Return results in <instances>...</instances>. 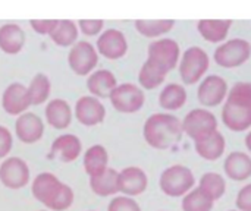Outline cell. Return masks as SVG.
<instances>
[{
	"label": "cell",
	"mask_w": 251,
	"mask_h": 211,
	"mask_svg": "<svg viewBox=\"0 0 251 211\" xmlns=\"http://www.w3.org/2000/svg\"><path fill=\"white\" fill-rule=\"evenodd\" d=\"M78 25V29L87 35V37H94V35H99L104 26V21L103 19H79L76 22Z\"/></svg>",
	"instance_id": "cell-35"
},
{
	"label": "cell",
	"mask_w": 251,
	"mask_h": 211,
	"mask_svg": "<svg viewBox=\"0 0 251 211\" xmlns=\"http://www.w3.org/2000/svg\"><path fill=\"white\" fill-rule=\"evenodd\" d=\"M44 120L35 113L25 112L19 115L15 120V137L22 144L31 145L41 141V138L44 137Z\"/></svg>",
	"instance_id": "cell-15"
},
{
	"label": "cell",
	"mask_w": 251,
	"mask_h": 211,
	"mask_svg": "<svg viewBox=\"0 0 251 211\" xmlns=\"http://www.w3.org/2000/svg\"><path fill=\"white\" fill-rule=\"evenodd\" d=\"M168 73L169 72H166L163 68L147 59L138 72V84L143 90H156L165 82Z\"/></svg>",
	"instance_id": "cell-29"
},
{
	"label": "cell",
	"mask_w": 251,
	"mask_h": 211,
	"mask_svg": "<svg viewBox=\"0 0 251 211\" xmlns=\"http://www.w3.org/2000/svg\"><path fill=\"white\" fill-rule=\"evenodd\" d=\"M44 117L50 128L56 131H63L71 126L74 120V112L66 100L53 98L47 101V106L44 107Z\"/></svg>",
	"instance_id": "cell-20"
},
{
	"label": "cell",
	"mask_w": 251,
	"mask_h": 211,
	"mask_svg": "<svg viewBox=\"0 0 251 211\" xmlns=\"http://www.w3.org/2000/svg\"><path fill=\"white\" fill-rule=\"evenodd\" d=\"M13 150V135L9 128L0 125V159L10 156Z\"/></svg>",
	"instance_id": "cell-36"
},
{
	"label": "cell",
	"mask_w": 251,
	"mask_h": 211,
	"mask_svg": "<svg viewBox=\"0 0 251 211\" xmlns=\"http://www.w3.org/2000/svg\"><path fill=\"white\" fill-rule=\"evenodd\" d=\"M78 25L72 19H59L56 28L50 32L51 41L59 47H72L78 41Z\"/></svg>",
	"instance_id": "cell-30"
},
{
	"label": "cell",
	"mask_w": 251,
	"mask_h": 211,
	"mask_svg": "<svg viewBox=\"0 0 251 211\" xmlns=\"http://www.w3.org/2000/svg\"><path fill=\"white\" fill-rule=\"evenodd\" d=\"M187 90L184 85L171 82L159 94V106L166 112H176L182 109L187 103Z\"/></svg>",
	"instance_id": "cell-27"
},
{
	"label": "cell",
	"mask_w": 251,
	"mask_h": 211,
	"mask_svg": "<svg viewBox=\"0 0 251 211\" xmlns=\"http://www.w3.org/2000/svg\"><path fill=\"white\" fill-rule=\"evenodd\" d=\"M31 195L49 211H66L74 206V189L51 172H41L31 181Z\"/></svg>",
	"instance_id": "cell-1"
},
{
	"label": "cell",
	"mask_w": 251,
	"mask_h": 211,
	"mask_svg": "<svg viewBox=\"0 0 251 211\" xmlns=\"http://www.w3.org/2000/svg\"><path fill=\"white\" fill-rule=\"evenodd\" d=\"M82 166L84 172L91 178L100 175L109 167V153L104 145L94 144L88 147L82 154Z\"/></svg>",
	"instance_id": "cell-25"
},
{
	"label": "cell",
	"mask_w": 251,
	"mask_h": 211,
	"mask_svg": "<svg viewBox=\"0 0 251 211\" xmlns=\"http://www.w3.org/2000/svg\"><path fill=\"white\" fill-rule=\"evenodd\" d=\"M96 50L100 56L107 60L122 59L128 51V41L122 31L116 28H109L103 31L96 43Z\"/></svg>",
	"instance_id": "cell-14"
},
{
	"label": "cell",
	"mask_w": 251,
	"mask_h": 211,
	"mask_svg": "<svg viewBox=\"0 0 251 211\" xmlns=\"http://www.w3.org/2000/svg\"><path fill=\"white\" fill-rule=\"evenodd\" d=\"M28 88L21 82L9 84L1 94V107L10 116H19L31 107Z\"/></svg>",
	"instance_id": "cell-17"
},
{
	"label": "cell",
	"mask_w": 251,
	"mask_h": 211,
	"mask_svg": "<svg viewBox=\"0 0 251 211\" xmlns=\"http://www.w3.org/2000/svg\"><path fill=\"white\" fill-rule=\"evenodd\" d=\"M235 207L240 211H251V182L237 192Z\"/></svg>",
	"instance_id": "cell-38"
},
{
	"label": "cell",
	"mask_w": 251,
	"mask_h": 211,
	"mask_svg": "<svg viewBox=\"0 0 251 211\" xmlns=\"http://www.w3.org/2000/svg\"><path fill=\"white\" fill-rule=\"evenodd\" d=\"M0 184L12 191H19L31 184L28 163L16 156H9L0 163Z\"/></svg>",
	"instance_id": "cell-7"
},
{
	"label": "cell",
	"mask_w": 251,
	"mask_h": 211,
	"mask_svg": "<svg viewBox=\"0 0 251 211\" xmlns=\"http://www.w3.org/2000/svg\"><path fill=\"white\" fill-rule=\"evenodd\" d=\"M88 211H96V210H88Z\"/></svg>",
	"instance_id": "cell-42"
},
{
	"label": "cell",
	"mask_w": 251,
	"mask_h": 211,
	"mask_svg": "<svg viewBox=\"0 0 251 211\" xmlns=\"http://www.w3.org/2000/svg\"><path fill=\"white\" fill-rule=\"evenodd\" d=\"M231 19H201L197 23L200 35L209 43H222L231 29Z\"/></svg>",
	"instance_id": "cell-26"
},
{
	"label": "cell",
	"mask_w": 251,
	"mask_h": 211,
	"mask_svg": "<svg viewBox=\"0 0 251 211\" xmlns=\"http://www.w3.org/2000/svg\"><path fill=\"white\" fill-rule=\"evenodd\" d=\"M197 185L194 172L184 164L166 167L159 178L160 191L169 198H182Z\"/></svg>",
	"instance_id": "cell-4"
},
{
	"label": "cell",
	"mask_w": 251,
	"mask_h": 211,
	"mask_svg": "<svg viewBox=\"0 0 251 211\" xmlns=\"http://www.w3.org/2000/svg\"><path fill=\"white\" fill-rule=\"evenodd\" d=\"M228 211H240V210H237V209H234V210H228Z\"/></svg>",
	"instance_id": "cell-40"
},
{
	"label": "cell",
	"mask_w": 251,
	"mask_h": 211,
	"mask_svg": "<svg viewBox=\"0 0 251 211\" xmlns=\"http://www.w3.org/2000/svg\"><path fill=\"white\" fill-rule=\"evenodd\" d=\"M210 59L207 53L197 46L188 47L178 63V70L182 82L185 85H194L203 79L206 72L209 70Z\"/></svg>",
	"instance_id": "cell-5"
},
{
	"label": "cell",
	"mask_w": 251,
	"mask_h": 211,
	"mask_svg": "<svg viewBox=\"0 0 251 211\" xmlns=\"http://www.w3.org/2000/svg\"><path fill=\"white\" fill-rule=\"evenodd\" d=\"M59 19H31V28L41 35H50V32L56 28Z\"/></svg>",
	"instance_id": "cell-37"
},
{
	"label": "cell",
	"mask_w": 251,
	"mask_h": 211,
	"mask_svg": "<svg viewBox=\"0 0 251 211\" xmlns=\"http://www.w3.org/2000/svg\"><path fill=\"white\" fill-rule=\"evenodd\" d=\"M182 135L181 119L169 112L153 113L143 126V138L146 144L154 150L174 148L181 142Z\"/></svg>",
	"instance_id": "cell-2"
},
{
	"label": "cell",
	"mask_w": 251,
	"mask_h": 211,
	"mask_svg": "<svg viewBox=\"0 0 251 211\" xmlns=\"http://www.w3.org/2000/svg\"><path fill=\"white\" fill-rule=\"evenodd\" d=\"M197 187L216 203L226 194V178L218 172H206L200 176Z\"/></svg>",
	"instance_id": "cell-28"
},
{
	"label": "cell",
	"mask_w": 251,
	"mask_h": 211,
	"mask_svg": "<svg viewBox=\"0 0 251 211\" xmlns=\"http://www.w3.org/2000/svg\"><path fill=\"white\" fill-rule=\"evenodd\" d=\"M251 57V44L244 38H232L221 44L215 53L213 59L218 66L225 69H234L244 65Z\"/></svg>",
	"instance_id": "cell-8"
},
{
	"label": "cell",
	"mask_w": 251,
	"mask_h": 211,
	"mask_svg": "<svg viewBox=\"0 0 251 211\" xmlns=\"http://www.w3.org/2000/svg\"><path fill=\"white\" fill-rule=\"evenodd\" d=\"M82 156V142L75 134H62L50 145L49 159L62 163H74Z\"/></svg>",
	"instance_id": "cell-16"
},
{
	"label": "cell",
	"mask_w": 251,
	"mask_h": 211,
	"mask_svg": "<svg viewBox=\"0 0 251 211\" xmlns=\"http://www.w3.org/2000/svg\"><path fill=\"white\" fill-rule=\"evenodd\" d=\"M118 87L115 73L109 69H97L87 78V90L93 97L109 98L112 91Z\"/></svg>",
	"instance_id": "cell-22"
},
{
	"label": "cell",
	"mask_w": 251,
	"mask_h": 211,
	"mask_svg": "<svg viewBox=\"0 0 251 211\" xmlns=\"http://www.w3.org/2000/svg\"><path fill=\"white\" fill-rule=\"evenodd\" d=\"M226 95H228V84L219 75L206 76L197 88L199 103L204 106V109L221 106L225 101Z\"/></svg>",
	"instance_id": "cell-13"
},
{
	"label": "cell",
	"mask_w": 251,
	"mask_h": 211,
	"mask_svg": "<svg viewBox=\"0 0 251 211\" xmlns=\"http://www.w3.org/2000/svg\"><path fill=\"white\" fill-rule=\"evenodd\" d=\"M222 122L232 132L251 129V82L232 85L222 107Z\"/></svg>",
	"instance_id": "cell-3"
},
{
	"label": "cell",
	"mask_w": 251,
	"mask_h": 211,
	"mask_svg": "<svg viewBox=\"0 0 251 211\" xmlns=\"http://www.w3.org/2000/svg\"><path fill=\"white\" fill-rule=\"evenodd\" d=\"M109 100L116 112L132 115L143 109L146 103V94L141 87L131 82H124L118 84V87L109 95Z\"/></svg>",
	"instance_id": "cell-6"
},
{
	"label": "cell",
	"mask_w": 251,
	"mask_h": 211,
	"mask_svg": "<svg viewBox=\"0 0 251 211\" xmlns=\"http://www.w3.org/2000/svg\"><path fill=\"white\" fill-rule=\"evenodd\" d=\"M149 188V176L138 166H128L119 172V194L137 198Z\"/></svg>",
	"instance_id": "cell-18"
},
{
	"label": "cell",
	"mask_w": 251,
	"mask_h": 211,
	"mask_svg": "<svg viewBox=\"0 0 251 211\" xmlns=\"http://www.w3.org/2000/svg\"><path fill=\"white\" fill-rule=\"evenodd\" d=\"M74 117L82 126H97L106 119V107L103 106L100 98L93 95H82L75 103Z\"/></svg>",
	"instance_id": "cell-12"
},
{
	"label": "cell",
	"mask_w": 251,
	"mask_h": 211,
	"mask_svg": "<svg viewBox=\"0 0 251 211\" xmlns=\"http://www.w3.org/2000/svg\"><path fill=\"white\" fill-rule=\"evenodd\" d=\"M40 211H49V210H40Z\"/></svg>",
	"instance_id": "cell-41"
},
{
	"label": "cell",
	"mask_w": 251,
	"mask_h": 211,
	"mask_svg": "<svg viewBox=\"0 0 251 211\" xmlns=\"http://www.w3.org/2000/svg\"><path fill=\"white\" fill-rule=\"evenodd\" d=\"M213 207L215 201H212L197 185L181 200L182 211H212Z\"/></svg>",
	"instance_id": "cell-33"
},
{
	"label": "cell",
	"mask_w": 251,
	"mask_h": 211,
	"mask_svg": "<svg viewBox=\"0 0 251 211\" xmlns=\"http://www.w3.org/2000/svg\"><path fill=\"white\" fill-rule=\"evenodd\" d=\"M25 31L18 23H4L0 26V50L6 54H18L25 46Z\"/></svg>",
	"instance_id": "cell-24"
},
{
	"label": "cell",
	"mask_w": 251,
	"mask_h": 211,
	"mask_svg": "<svg viewBox=\"0 0 251 211\" xmlns=\"http://www.w3.org/2000/svg\"><path fill=\"white\" fill-rule=\"evenodd\" d=\"M147 59L163 68L166 72L174 70L178 68L179 59H181V50L179 44L172 38H159L149 44L147 48Z\"/></svg>",
	"instance_id": "cell-11"
},
{
	"label": "cell",
	"mask_w": 251,
	"mask_h": 211,
	"mask_svg": "<svg viewBox=\"0 0 251 211\" xmlns=\"http://www.w3.org/2000/svg\"><path fill=\"white\" fill-rule=\"evenodd\" d=\"M106 211H141V206L138 204L135 198L118 194L112 197Z\"/></svg>",
	"instance_id": "cell-34"
},
{
	"label": "cell",
	"mask_w": 251,
	"mask_h": 211,
	"mask_svg": "<svg viewBox=\"0 0 251 211\" xmlns=\"http://www.w3.org/2000/svg\"><path fill=\"white\" fill-rule=\"evenodd\" d=\"M181 122H182L184 135H187L193 141L218 129L216 116L204 107L193 109L191 112H188L185 115V117Z\"/></svg>",
	"instance_id": "cell-10"
},
{
	"label": "cell",
	"mask_w": 251,
	"mask_h": 211,
	"mask_svg": "<svg viewBox=\"0 0 251 211\" xmlns=\"http://www.w3.org/2000/svg\"><path fill=\"white\" fill-rule=\"evenodd\" d=\"M246 148H247L249 154L251 156V129L249 131V134L246 135Z\"/></svg>",
	"instance_id": "cell-39"
},
{
	"label": "cell",
	"mask_w": 251,
	"mask_h": 211,
	"mask_svg": "<svg viewBox=\"0 0 251 211\" xmlns=\"http://www.w3.org/2000/svg\"><path fill=\"white\" fill-rule=\"evenodd\" d=\"M68 65L75 75L88 76L99 65V53L90 41H76L68 53Z\"/></svg>",
	"instance_id": "cell-9"
},
{
	"label": "cell",
	"mask_w": 251,
	"mask_h": 211,
	"mask_svg": "<svg viewBox=\"0 0 251 211\" xmlns=\"http://www.w3.org/2000/svg\"><path fill=\"white\" fill-rule=\"evenodd\" d=\"M225 178L234 182H244L251 178V156L243 151H232L224 162Z\"/></svg>",
	"instance_id": "cell-21"
},
{
	"label": "cell",
	"mask_w": 251,
	"mask_h": 211,
	"mask_svg": "<svg viewBox=\"0 0 251 211\" xmlns=\"http://www.w3.org/2000/svg\"><path fill=\"white\" fill-rule=\"evenodd\" d=\"M88 184L94 195L101 198H112L119 194V172L113 167H107L100 175L91 176Z\"/></svg>",
	"instance_id": "cell-23"
},
{
	"label": "cell",
	"mask_w": 251,
	"mask_h": 211,
	"mask_svg": "<svg viewBox=\"0 0 251 211\" xmlns=\"http://www.w3.org/2000/svg\"><path fill=\"white\" fill-rule=\"evenodd\" d=\"M193 142H194V150L197 156L206 162L219 160L225 154V150H226V140L219 129L209 132Z\"/></svg>",
	"instance_id": "cell-19"
},
{
	"label": "cell",
	"mask_w": 251,
	"mask_h": 211,
	"mask_svg": "<svg viewBox=\"0 0 251 211\" xmlns=\"http://www.w3.org/2000/svg\"><path fill=\"white\" fill-rule=\"evenodd\" d=\"M175 25L174 19H137L135 29L147 38H156L169 32Z\"/></svg>",
	"instance_id": "cell-31"
},
{
	"label": "cell",
	"mask_w": 251,
	"mask_h": 211,
	"mask_svg": "<svg viewBox=\"0 0 251 211\" xmlns=\"http://www.w3.org/2000/svg\"><path fill=\"white\" fill-rule=\"evenodd\" d=\"M26 88H28V94L31 98V104L32 106H41V104L47 103V100L50 97L51 82H50V78L47 75L37 73L31 79V82Z\"/></svg>",
	"instance_id": "cell-32"
}]
</instances>
